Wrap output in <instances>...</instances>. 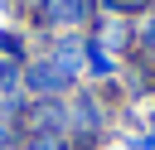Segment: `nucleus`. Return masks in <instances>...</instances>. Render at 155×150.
Segmentation results:
<instances>
[{
	"label": "nucleus",
	"instance_id": "f257e3e1",
	"mask_svg": "<svg viewBox=\"0 0 155 150\" xmlns=\"http://www.w3.org/2000/svg\"><path fill=\"white\" fill-rule=\"evenodd\" d=\"M82 10H87V0H44V19H58V24L82 19Z\"/></svg>",
	"mask_w": 155,
	"mask_h": 150
},
{
	"label": "nucleus",
	"instance_id": "f03ea898",
	"mask_svg": "<svg viewBox=\"0 0 155 150\" xmlns=\"http://www.w3.org/2000/svg\"><path fill=\"white\" fill-rule=\"evenodd\" d=\"M29 87H34V92H58V87H63V73H58L53 63H34V68H29Z\"/></svg>",
	"mask_w": 155,
	"mask_h": 150
},
{
	"label": "nucleus",
	"instance_id": "7ed1b4c3",
	"mask_svg": "<svg viewBox=\"0 0 155 150\" xmlns=\"http://www.w3.org/2000/svg\"><path fill=\"white\" fill-rule=\"evenodd\" d=\"M53 68H58V73H63V82H68V77H73V73L82 68V58H78V48H73V44H63V48L53 53Z\"/></svg>",
	"mask_w": 155,
	"mask_h": 150
}]
</instances>
